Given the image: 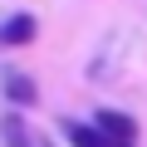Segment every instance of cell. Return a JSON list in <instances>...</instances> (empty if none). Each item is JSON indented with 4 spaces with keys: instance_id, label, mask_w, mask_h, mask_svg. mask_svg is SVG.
<instances>
[{
    "instance_id": "5",
    "label": "cell",
    "mask_w": 147,
    "mask_h": 147,
    "mask_svg": "<svg viewBox=\"0 0 147 147\" xmlns=\"http://www.w3.org/2000/svg\"><path fill=\"white\" fill-rule=\"evenodd\" d=\"M0 142L5 147H39L34 142V132H30V123H25V113L20 108H10L5 118H0Z\"/></svg>"
},
{
    "instance_id": "1",
    "label": "cell",
    "mask_w": 147,
    "mask_h": 147,
    "mask_svg": "<svg viewBox=\"0 0 147 147\" xmlns=\"http://www.w3.org/2000/svg\"><path fill=\"white\" fill-rule=\"evenodd\" d=\"M93 127H98L113 147H137V123H132L127 113H118V108H98V113H93Z\"/></svg>"
},
{
    "instance_id": "4",
    "label": "cell",
    "mask_w": 147,
    "mask_h": 147,
    "mask_svg": "<svg viewBox=\"0 0 147 147\" xmlns=\"http://www.w3.org/2000/svg\"><path fill=\"white\" fill-rule=\"evenodd\" d=\"M59 132H64V142H69V147H113L93 123H79V118H64V123H59Z\"/></svg>"
},
{
    "instance_id": "3",
    "label": "cell",
    "mask_w": 147,
    "mask_h": 147,
    "mask_svg": "<svg viewBox=\"0 0 147 147\" xmlns=\"http://www.w3.org/2000/svg\"><path fill=\"white\" fill-rule=\"evenodd\" d=\"M39 34V20L30 15V10H20V15H10L5 25H0V49H20V44H30Z\"/></svg>"
},
{
    "instance_id": "6",
    "label": "cell",
    "mask_w": 147,
    "mask_h": 147,
    "mask_svg": "<svg viewBox=\"0 0 147 147\" xmlns=\"http://www.w3.org/2000/svg\"><path fill=\"white\" fill-rule=\"evenodd\" d=\"M39 147H59V142H54V137H44V142H39Z\"/></svg>"
},
{
    "instance_id": "2",
    "label": "cell",
    "mask_w": 147,
    "mask_h": 147,
    "mask_svg": "<svg viewBox=\"0 0 147 147\" xmlns=\"http://www.w3.org/2000/svg\"><path fill=\"white\" fill-rule=\"evenodd\" d=\"M0 93H5V98H10V108H20V113L39 103L34 79H30V74H20V69H5V74H0Z\"/></svg>"
}]
</instances>
